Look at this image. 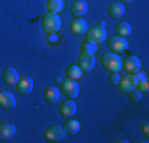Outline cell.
Here are the masks:
<instances>
[{"mask_svg":"<svg viewBox=\"0 0 149 143\" xmlns=\"http://www.w3.org/2000/svg\"><path fill=\"white\" fill-rule=\"evenodd\" d=\"M62 26V19H60L59 13H46L43 16V19H41V27H43V30L46 34H56V32L60 29Z\"/></svg>","mask_w":149,"mask_h":143,"instance_id":"cell-1","label":"cell"},{"mask_svg":"<svg viewBox=\"0 0 149 143\" xmlns=\"http://www.w3.org/2000/svg\"><path fill=\"white\" fill-rule=\"evenodd\" d=\"M102 65L109 73L111 72H119V70H122V60L114 53H105V54H102Z\"/></svg>","mask_w":149,"mask_h":143,"instance_id":"cell-2","label":"cell"},{"mask_svg":"<svg viewBox=\"0 0 149 143\" xmlns=\"http://www.w3.org/2000/svg\"><path fill=\"white\" fill-rule=\"evenodd\" d=\"M86 40L91 41V43H95V45H98V43H103L106 40V29H105V24L103 22H98L95 27L89 29V30L86 32Z\"/></svg>","mask_w":149,"mask_h":143,"instance_id":"cell-3","label":"cell"},{"mask_svg":"<svg viewBox=\"0 0 149 143\" xmlns=\"http://www.w3.org/2000/svg\"><path fill=\"white\" fill-rule=\"evenodd\" d=\"M60 89H62L63 94H65L68 99H76L78 95H79V84H78L76 80H70V78L62 80Z\"/></svg>","mask_w":149,"mask_h":143,"instance_id":"cell-4","label":"cell"},{"mask_svg":"<svg viewBox=\"0 0 149 143\" xmlns=\"http://www.w3.org/2000/svg\"><path fill=\"white\" fill-rule=\"evenodd\" d=\"M45 137H46V140H48V142L59 143V142H62L63 138H65V129H63V126H60V124L51 126V127L46 129Z\"/></svg>","mask_w":149,"mask_h":143,"instance_id":"cell-5","label":"cell"},{"mask_svg":"<svg viewBox=\"0 0 149 143\" xmlns=\"http://www.w3.org/2000/svg\"><path fill=\"white\" fill-rule=\"evenodd\" d=\"M136 84H138V80L135 76V73H127L125 76H120V81H119V89L120 92H130L133 89H136Z\"/></svg>","mask_w":149,"mask_h":143,"instance_id":"cell-6","label":"cell"},{"mask_svg":"<svg viewBox=\"0 0 149 143\" xmlns=\"http://www.w3.org/2000/svg\"><path fill=\"white\" fill-rule=\"evenodd\" d=\"M122 69L127 73H138L141 69V60L136 56H129L122 60Z\"/></svg>","mask_w":149,"mask_h":143,"instance_id":"cell-7","label":"cell"},{"mask_svg":"<svg viewBox=\"0 0 149 143\" xmlns=\"http://www.w3.org/2000/svg\"><path fill=\"white\" fill-rule=\"evenodd\" d=\"M108 48L114 53H122V51H125V49H129V41L124 37L116 35V37H111L108 40Z\"/></svg>","mask_w":149,"mask_h":143,"instance_id":"cell-8","label":"cell"},{"mask_svg":"<svg viewBox=\"0 0 149 143\" xmlns=\"http://www.w3.org/2000/svg\"><path fill=\"white\" fill-rule=\"evenodd\" d=\"M70 30L74 35H86V32L89 30V24L86 22L84 18H74V19L70 22Z\"/></svg>","mask_w":149,"mask_h":143,"instance_id":"cell-9","label":"cell"},{"mask_svg":"<svg viewBox=\"0 0 149 143\" xmlns=\"http://www.w3.org/2000/svg\"><path fill=\"white\" fill-rule=\"evenodd\" d=\"M78 65L83 72H91L95 67V57L94 54H86V53H81L78 57Z\"/></svg>","mask_w":149,"mask_h":143,"instance_id":"cell-10","label":"cell"},{"mask_svg":"<svg viewBox=\"0 0 149 143\" xmlns=\"http://www.w3.org/2000/svg\"><path fill=\"white\" fill-rule=\"evenodd\" d=\"M0 108H3V110H15L16 108V99L11 92H8V91L0 92Z\"/></svg>","mask_w":149,"mask_h":143,"instance_id":"cell-11","label":"cell"},{"mask_svg":"<svg viewBox=\"0 0 149 143\" xmlns=\"http://www.w3.org/2000/svg\"><path fill=\"white\" fill-rule=\"evenodd\" d=\"M60 114L62 116H67V118H72L73 114H76L78 111V107H76V102H73L72 99L68 100H63L62 103H60Z\"/></svg>","mask_w":149,"mask_h":143,"instance_id":"cell-12","label":"cell"},{"mask_svg":"<svg viewBox=\"0 0 149 143\" xmlns=\"http://www.w3.org/2000/svg\"><path fill=\"white\" fill-rule=\"evenodd\" d=\"M16 86H17L19 94L27 95V94H30V92L33 91V80H32L30 76H22V78H19V81H17Z\"/></svg>","mask_w":149,"mask_h":143,"instance_id":"cell-13","label":"cell"},{"mask_svg":"<svg viewBox=\"0 0 149 143\" xmlns=\"http://www.w3.org/2000/svg\"><path fill=\"white\" fill-rule=\"evenodd\" d=\"M89 11V5L86 0H76L72 5V14L74 18H83L84 14H87Z\"/></svg>","mask_w":149,"mask_h":143,"instance_id":"cell-14","label":"cell"},{"mask_svg":"<svg viewBox=\"0 0 149 143\" xmlns=\"http://www.w3.org/2000/svg\"><path fill=\"white\" fill-rule=\"evenodd\" d=\"M3 81H5V84L8 86H16L17 81H19V73H17L16 69H13V67H8V69H5V72H3Z\"/></svg>","mask_w":149,"mask_h":143,"instance_id":"cell-15","label":"cell"},{"mask_svg":"<svg viewBox=\"0 0 149 143\" xmlns=\"http://www.w3.org/2000/svg\"><path fill=\"white\" fill-rule=\"evenodd\" d=\"M108 13L111 18H116V19H119V18L124 16V13H125V3L122 2H113L111 5L108 6Z\"/></svg>","mask_w":149,"mask_h":143,"instance_id":"cell-16","label":"cell"},{"mask_svg":"<svg viewBox=\"0 0 149 143\" xmlns=\"http://www.w3.org/2000/svg\"><path fill=\"white\" fill-rule=\"evenodd\" d=\"M16 134L15 124H0V140H10Z\"/></svg>","mask_w":149,"mask_h":143,"instance_id":"cell-17","label":"cell"},{"mask_svg":"<svg viewBox=\"0 0 149 143\" xmlns=\"http://www.w3.org/2000/svg\"><path fill=\"white\" fill-rule=\"evenodd\" d=\"M45 99L48 103H57L60 99V89L56 88V86H49L45 91Z\"/></svg>","mask_w":149,"mask_h":143,"instance_id":"cell-18","label":"cell"},{"mask_svg":"<svg viewBox=\"0 0 149 143\" xmlns=\"http://www.w3.org/2000/svg\"><path fill=\"white\" fill-rule=\"evenodd\" d=\"M65 75H67V78H70V80H76V81H78L81 76H83V70L79 69V65H76V64H72V65L67 67Z\"/></svg>","mask_w":149,"mask_h":143,"instance_id":"cell-19","label":"cell"},{"mask_svg":"<svg viewBox=\"0 0 149 143\" xmlns=\"http://www.w3.org/2000/svg\"><path fill=\"white\" fill-rule=\"evenodd\" d=\"M63 129H65V134H70V135H76L81 129V124L78 123L76 119H68L65 124H63Z\"/></svg>","mask_w":149,"mask_h":143,"instance_id":"cell-20","label":"cell"},{"mask_svg":"<svg viewBox=\"0 0 149 143\" xmlns=\"http://www.w3.org/2000/svg\"><path fill=\"white\" fill-rule=\"evenodd\" d=\"M116 34H118L119 37H129V35L132 34V26H130L129 22H119L118 26H116Z\"/></svg>","mask_w":149,"mask_h":143,"instance_id":"cell-21","label":"cell"},{"mask_svg":"<svg viewBox=\"0 0 149 143\" xmlns=\"http://www.w3.org/2000/svg\"><path fill=\"white\" fill-rule=\"evenodd\" d=\"M65 6V0H49L48 2V10L51 13H60Z\"/></svg>","mask_w":149,"mask_h":143,"instance_id":"cell-22","label":"cell"},{"mask_svg":"<svg viewBox=\"0 0 149 143\" xmlns=\"http://www.w3.org/2000/svg\"><path fill=\"white\" fill-rule=\"evenodd\" d=\"M81 51L86 53V54H95V53H97V45L86 40V41L81 43Z\"/></svg>","mask_w":149,"mask_h":143,"instance_id":"cell-23","label":"cell"},{"mask_svg":"<svg viewBox=\"0 0 149 143\" xmlns=\"http://www.w3.org/2000/svg\"><path fill=\"white\" fill-rule=\"evenodd\" d=\"M141 97H143V92L138 91V89H133V91L129 92V99H130L132 103H138L141 100Z\"/></svg>","mask_w":149,"mask_h":143,"instance_id":"cell-24","label":"cell"},{"mask_svg":"<svg viewBox=\"0 0 149 143\" xmlns=\"http://www.w3.org/2000/svg\"><path fill=\"white\" fill-rule=\"evenodd\" d=\"M120 81V75L118 73V72H111V75H109V83H111L113 86H118Z\"/></svg>","mask_w":149,"mask_h":143,"instance_id":"cell-25","label":"cell"},{"mask_svg":"<svg viewBox=\"0 0 149 143\" xmlns=\"http://www.w3.org/2000/svg\"><path fill=\"white\" fill-rule=\"evenodd\" d=\"M136 88H138V91H141L144 94V92H148L149 91V86H148V80H141V81H138V84H136Z\"/></svg>","mask_w":149,"mask_h":143,"instance_id":"cell-26","label":"cell"},{"mask_svg":"<svg viewBox=\"0 0 149 143\" xmlns=\"http://www.w3.org/2000/svg\"><path fill=\"white\" fill-rule=\"evenodd\" d=\"M49 43H52V45H57L59 43V37L56 34H49Z\"/></svg>","mask_w":149,"mask_h":143,"instance_id":"cell-27","label":"cell"},{"mask_svg":"<svg viewBox=\"0 0 149 143\" xmlns=\"http://www.w3.org/2000/svg\"><path fill=\"white\" fill-rule=\"evenodd\" d=\"M141 129H143V134H144V135H149V124H148V123H143Z\"/></svg>","mask_w":149,"mask_h":143,"instance_id":"cell-28","label":"cell"},{"mask_svg":"<svg viewBox=\"0 0 149 143\" xmlns=\"http://www.w3.org/2000/svg\"><path fill=\"white\" fill-rule=\"evenodd\" d=\"M120 2H122V3H133L135 0H120Z\"/></svg>","mask_w":149,"mask_h":143,"instance_id":"cell-29","label":"cell"}]
</instances>
